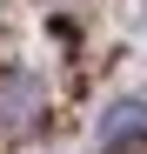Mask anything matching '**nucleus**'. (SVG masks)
Wrapping results in <instances>:
<instances>
[{
    "instance_id": "f257e3e1",
    "label": "nucleus",
    "mask_w": 147,
    "mask_h": 154,
    "mask_svg": "<svg viewBox=\"0 0 147 154\" xmlns=\"http://www.w3.org/2000/svg\"><path fill=\"white\" fill-rule=\"evenodd\" d=\"M140 121H147V94H140V100H120V107H107V134H114V141H127Z\"/></svg>"
},
{
    "instance_id": "f03ea898",
    "label": "nucleus",
    "mask_w": 147,
    "mask_h": 154,
    "mask_svg": "<svg viewBox=\"0 0 147 154\" xmlns=\"http://www.w3.org/2000/svg\"><path fill=\"white\" fill-rule=\"evenodd\" d=\"M107 154H147V134H127V141H114Z\"/></svg>"
}]
</instances>
